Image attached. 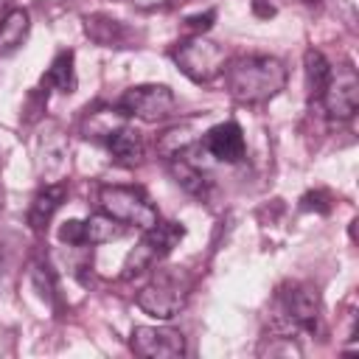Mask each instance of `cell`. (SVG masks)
I'll return each mask as SVG.
<instances>
[{"label": "cell", "mask_w": 359, "mask_h": 359, "mask_svg": "<svg viewBox=\"0 0 359 359\" xmlns=\"http://www.w3.org/2000/svg\"><path fill=\"white\" fill-rule=\"evenodd\" d=\"M224 90L238 104H264L286 87V67L280 59L266 53H244L224 62Z\"/></svg>", "instance_id": "6da1fadb"}, {"label": "cell", "mask_w": 359, "mask_h": 359, "mask_svg": "<svg viewBox=\"0 0 359 359\" xmlns=\"http://www.w3.org/2000/svg\"><path fill=\"white\" fill-rule=\"evenodd\" d=\"M171 59L177 62V67L196 84H210L213 79L222 76L227 53L219 42L202 36V34H191L188 39L177 42L171 50Z\"/></svg>", "instance_id": "7a4b0ae2"}, {"label": "cell", "mask_w": 359, "mask_h": 359, "mask_svg": "<svg viewBox=\"0 0 359 359\" xmlns=\"http://www.w3.org/2000/svg\"><path fill=\"white\" fill-rule=\"evenodd\" d=\"M98 205L115 222L137 227V230H149L151 224L160 222V213L149 202V196L132 185H104L98 191Z\"/></svg>", "instance_id": "3957f363"}, {"label": "cell", "mask_w": 359, "mask_h": 359, "mask_svg": "<svg viewBox=\"0 0 359 359\" xmlns=\"http://www.w3.org/2000/svg\"><path fill=\"white\" fill-rule=\"evenodd\" d=\"M185 236V227L177 222H157L149 230H143V238L132 247V252L123 261V272L121 278H135L149 272L151 266H157Z\"/></svg>", "instance_id": "277c9868"}, {"label": "cell", "mask_w": 359, "mask_h": 359, "mask_svg": "<svg viewBox=\"0 0 359 359\" xmlns=\"http://www.w3.org/2000/svg\"><path fill=\"white\" fill-rule=\"evenodd\" d=\"M188 278L180 269H160L149 286L137 294V309L157 320H171L188 300Z\"/></svg>", "instance_id": "5b68a950"}, {"label": "cell", "mask_w": 359, "mask_h": 359, "mask_svg": "<svg viewBox=\"0 0 359 359\" xmlns=\"http://www.w3.org/2000/svg\"><path fill=\"white\" fill-rule=\"evenodd\" d=\"M174 107H177V98H174L171 87H165V84H137V87H129L118 98V104H115V109L121 115L140 118L146 123H160V121L171 118Z\"/></svg>", "instance_id": "8992f818"}, {"label": "cell", "mask_w": 359, "mask_h": 359, "mask_svg": "<svg viewBox=\"0 0 359 359\" xmlns=\"http://www.w3.org/2000/svg\"><path fill=\"white\" fill-rule=\"evenodd\" d=\"M317 104L325 107L328 118H337V121L353 118V112L359 109V79H356V70L348 62L339 65L337 70L331 67V79H328L325 93Z\"/></svg>", "instance_id": "52a82bcc"}, {"label": "cell", "mask_w": 359, "mask_h": 359, "mask_svg": "<svg viewBox=\"0 0 359 359\" xmlns=\"http://www.w3.org/2000/svg\"><path fill=\"white\" fill-rule=\"evenodd\" d=\"M132 351L146 359H177L185 356V337L165 325H137L129 339Z\"/></svg>", "instance_id": "ba28073f"}, {"label": "cell", "mask_w": 359, "mask_h": 359, "mask_svg": "<svg viewBox=\"0 0 359 359\" xmlns=\"http://www.w3.org/2000/svg\"><path fill=\"white\" fill-rule=\"evenodd\" d=\"M280 306L286 314V323L300 331H311L317 317H320V294L309 283H289L280 289Z\"/></svg>", "instance_id": "9c48e42d"}, {"label": "cell", "mask_w": 359, "mask_h": 359, "mask_svg": "<svg viewBox=\"0 0 359 359\" xmlns=\"http://www.w3.org/2000/svg\"><path fill=\"white\" fill-rule=\"evenodd\" d=\"M202 149L208 154H213L216 160L222 163H238L247 151V143H244V132L236 121H224V123H216L205 140H202Z\"/></svg>", "instance_id": "30bf717a"}, {"label": "cell", "mask_w": 359, "mask_h": 359, "mask_svg": "<svg viewBox=\"0 0 359 359\" xmlns=\"http://www.w3.org/2000/svg\"><path fill=\"white\" fill-rule=\"evenodd\" d=\"M65 196H67V182H65V180H59V182H45V185L34 194L31 208H28V227H31L36 236L48 233V224H50L53 213L62 208Z\"/></svg>", "instance_id": "8fae6325"}, {"label": "cell", "mask_w": 359, "mask_h": 359, "mask_svg": "<svg viewBox=\"0 0 359 359\" xmlns=\"http://www.w3.org/2000/svg\"><path fill=\"white\" fill-rule=\"evenodd\" d=\"M67 140L62 137L59 129L48 132L39 137V151H36V168L45 177V182H59L67 171Z\"/></svg>", "instance_id": "7c38bea8"}, {"label": "cell", "mask_w": 359, "mask_h": 359, "mask_svg": "<svg viewBox=\"0 0 359 359\" xmlns=\"http://www.w3.org/2000/svg\"><path fill=\"white\" fill-rule=\"evenodd\" d=\"M84 34L104 48H129L135 42V31L123 20H115L109 14H90L84 20Z\"/></svg>", "instance_id": "4fadbf2b"}, {"label": "cell", "mask_w": 359, "mask_h": 359, "mask_svg": "<svg viewBox=\"0 0 359 359\" xmlns=\"http://www.w3.org/2000/svg\"><path fill=\"white\" fill-rule=\"evenodd\" d=\"M104 135H107V149H109V154H112L115 163H121L126 168H135V165L143 163V157H146V140H143V135L137 129L118 126V129H109Z\"/></svg>", "instance_id": "5bb4252c"}, {"label": "cell", "mask_w": 359, "mask_h": 359, "mask_svg": "<svg viewBox=\"0 0 359 359\" xmlns=\"http://www.w3.org/2000/svg\"><path fill=\"white\" fill-rule=\"evenodd\" d=\"M28 31H31V14L22 6L8 8L0 22V56H11L14 50H20L22 42L28 39Z\"/></svg>", "instance_id": "9a60e30c"}, {"label": "cell", "mask_w": 359, "mask_h": 359, "mask_svg": "<svg viewBox=\"0 0 359 359\" xmlns=\"http://www.w3.org/2000/svg\"><path fill=\"white\" fill-rule=\"evenodd\" d=\"M73 50H59L50 62V67L42 76L45 90H59V93H73L76 90V67H73Z\"/></svg>", "instance_id": "2e32d148"}, {"label": "cell", "mask_w": 359, "mask_h": 359, "mask_svg": "<svg viewBox=\"0 0 359 359\" xmlns=\"http://www.w3.org/2000/svg\"><path fill=\"white\" fill-rule=\"evenodd\" d=\"M303 73H306V93H309V98L320 101L323 93H325V84L331 79V62L320 50L309 48L303 53Z\"/></svg>", "instance_id": "e0dca14e"}, {"label": "cell", "mask_w": 359, "mask_h": 359, "mask_svg": "<svg viewBox=\"0 0 359 359\" xmlns=\"http://www.w3.org/2000/svg\"><path fill=\"white\" fill-rule=\"evenodd\" d=\"M121 236H123L121 222H115L104 210L84 222V244H104V241H112V238H121Z\"/></svg>", "instance_id": "ac0fdd59"}, {"label": "cell", "mask_w": 359, "mask_h": 359, "mask_svg": "<svg viewBox=\"0 0 359 359\" xmlns=\"http://www.w3.org/2000/svg\"><path fill=\"white\" fill-rule=\"evenodd\" d=\"M258 353H269V356H300V348L292 342L289 334H272L269 345H261Z\"/></svg>", "instance_id": "d6986e66"}, {"label": "cell", "mask_w": 359, "mask_h": 359, "mask_svg": "<svg viewBox=\"0 0 359 359\" xmlns=\"http://www.w3.org/2000/svg\"><path fill=\"white\" fill-rule=\"evenodd\" d=\"M59 241L70 247H84V222L81 219H67L59 227Z\"/></svg>", "instance_id": "ffe728a7"}, {"label": "cell", "mask_w": 359, "mask_h": 359, "mask_svg": "<svg viewBox=\"0 0 359 359\" xmlns=\"http://www.w3.org/2000/svg\"><path fill=\"white\" fill-rule=\"evenodd\" d=\"M331 196H328V191H309L300 202H303V208L306 210H317V213H328L331 210V202H328Z\"/></svg>", "instance_id": "44dd1931"}, {"label": "cell", "mask_w": 359, "mask_h": 359, "mask_svg": "<svg viewBox=\"0 0 359 359\" xmlns=\"http://www.w3.org/2000/svg\"><path fill=\"white\" fill-rule=\"evenodd\" d=\"M216 20V11H205V14H196V17H188L185 20V25H188V31L191 34H205L208 28H210V22Z\"/></svg>", "instance_id": "7402d4cb"}, {"label": "cell", "mask_w": 359, "mask_h": 359, "mask_svg": "<svg viewBox=\"0 0 359 359\" xmlns=\"http://www.w3.org/2000/svg\"><path fill=\"white\" fill-rule=\"evenodd\" d=\"M135 3V8H143V11H151V8H160V6H165L168 0H132Z\"/></svg>", "instance_id": "603a6c76"}, {"label": "cell", "mask_w": 359, "mask_h": 359, "mask_svg": "<svg viewBox=\"0 0 359 359\" xmlns=\"http://www.w3.org/2000/svg\"><path fill=\"white\" fill-rule=\"evenodd\" d=\"M8 6H11V0H0V11H6Z\"/></svg>", "instance_id": "cb8c5ba5"}, {"label": "cell", "mask_w": 359, "mask_h": 359, "mask_svg": "<svg viewBox=\"0 0 359 359\" xmlns=\"http://www.w3.org/2000/svg\"><path fill=\"white\" fill-rule=\"evenodd\" d=\"M0 208H3V188H0Z\"/></svg>", "instance_id": "d4e9b609"}, {"label": "cell", "mask_w": 359, "mask_h": 359, "mask_svg": "<svg viewBox=\"0 0 359 359\" xmlns=\"http://www.w3.org/2000/svg\"><path fill=\"white\" fill-rule=\"evenodd\" d=\"M303 3H317V0H303Z\"/></svg>", "instance_id": "484cf974"}]
</instances>
